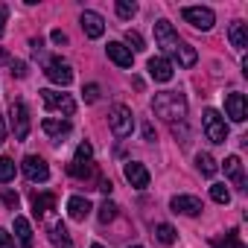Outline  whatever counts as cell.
Returning <instances> with one entry per match:
<instances>
[{
  "instance_id": "obj_17",
  "label": "cell",
  "mask_w": 248,
  "mask_h": 248,
  "mask_svg": "<svg viewBox=\"0 0 248 248\" xmlns=\"http://www.w3.org/2000/svg\"><path fill=\"white\" fill-rule=\"evenodd\" d=\"M91 202L85 199V196H70L67 199V216L73 219V222H85L88 216H91Z\"/></svg>"
},
{
  "instance_id": "obj_2",
  "label": "cell",
  "mask_w": 248,
  "mask_h": 248,
  "mask_svg": "<svg viewBox=\"0 0 248 248\" xmlns=\"http://www.w3.org/2000/svg\"><path fill=\"white\" fill-rule=\"evenodd\" d=\"M152 111H155V117H161L164 123L175 126V123H184V120H187V99H184V93H178V91H161V93H155V99H152Z\"/></svg>"
},
{
  "instance_id": "obj_25",
  "label": "cell",
  "mask_w": 248,
  "mask_h": 248,
  "mask_svg": "<svg viewBox=\"0 0 248 248\" xmlns=\"http://www.w3.org/2000/svg\"><path fill=\"white\" fill-rule=\"evenodd\" d=\"M155 236H158V242H164V245H172L178 233H175V228H172V225H167V222H158V225H155Z\"/></svg>"
},
{
  "instance_id": "obj_27",
  "label": "cell",
  "mask_w": 248,
  "mask_h": 248,
  "mask_svg": "<svg viewBox=\"0 0 248 248\" xmlns=\"http://www.w3.org/2000/svg\"><path fill=\"white\" fill-rule=\"evenodd\" d=\"M210 199H213L216 204H228V202H231V190H228L225 184H210Z\"/></svg>"
},
{
  "instance_id": "obj_18",
  "label": "cell",
  "mask_w": 248,
  "mask_h": 248,
  "mask_svg": "<svg viewBox=\"0 0 248 248\" xmlns=\"http://www.w3.org/2000/svg\"><path fill=\"white\" fill-rule=\"evenodd\" d=\"M41 129H44V135H50L53 140H62L64 135H70V123H67V120H59V117H47V120L41 123Z\"/></svg>"
},
{
  "instance_id": "obj_34",
  "label": "cell",
  "mask_w": 248,
  "mask_h": 248,
  "mask_svg": "<svg viewBox=\"0 0 248 248\" xmlns=\"http://www.w3.org/2000/svg\"><path fill=\"white\" fill-rule=\"evenodd\" d=\"M82 93H85V102H96V99H99V85L91 82V85L82 88Z\"/></svg>"
},
{
  "instance_id": "obj_45",
  "label": "cell",
  "mask_w": 248,
  "mask_h": 248,
  "mask_svg": "<svg viewBox=\"0 0 248 248\" xmlns=\"http://www.w3.org/2000/svg\"><path fill=\"white\" fill-rule=\"evenodd\" d=\"M129 248H143V245H129Z\"/></svg>"
},
{
  "instance_id": "obj_36",
  "label": "cell",
  "mask_w": 248,
  "mask_h": 248,
  "mask_svg": "<svg viewBox=\"0 0 248 248\" xmlns=\"http://www.w3.org/2000/svg\"><path fill=\"white\" fill-rule=\"evenodd\" d=\"M12 76L24 79V76H27V62H12Z\"/></svg>"
},
{
  "instance_id": "obj_6",
  "label": "cell",
  "mask_w": 248,
  "mask_h": 248,
  "mask_svg": "<svg viewBox=\"0 0 248 248\" xmlns=\"http://www.w3.org/2000/svg\"><path fill=\"white\" fill-rule=\"evenodd\" d=\"M181 18H184L193 30H202V32H207V30L216 24V15H213V9H207V6H184V9H181Z\"/></svg>"
},
{
  "instance_id": "obj_10",
  "label": "cell",
  "mask_w": 248,
  "mask_h": 248,
  "mask_svg": "<svg viewBox=\"0 0 248 248\" xmlns=\"http://www.w3.org/2000/svg\"><path fill=\"white\" fill-rule=\"evenodd\" d=\"M123 175H126V181H129L135 190H146V187H149V170H146L140 161H129L126 167H123Z\"/></svg>"
},
{
  "instance_id": "obj_44",
  "label": "cell",
  "mask_w": 248,
  "mask_h": 248,
  "mask_svg": "<svg viewBox=\"0 0 248 248\" xmlns=\"http://www.w3.org/2000/svg\"><path fill=\"white\" fill-rule=\"evenodd\" d=\"M91 248H105V245H99V242H93V245H91Z\"/></svg>"
},
{
  "instance_id": "obj_37",
  "label": "cell",
  "mask_w": 248,
  "mask_h": 248,
  "mask_svg": "<svg viewBox=\"0 0 248 248\" xmlns=\"http://www.w3.org/2000/svg\"><path fill=\"white\" fill-rule=\"evenodd\" d=\"M6 21H9V9L0 3V35H3V30H6Z\"/></svg>"
},
{
  "instance_id": "obj_39",
  "label": "cell",
  "mask_w": 248,
  "mask_h": 248,
  "mask_svg": "<svg viewBox=\"0 0 248 248\" xmlns=\"http://www.w3.org/2000/svg\"><path fill=\"white\" fill-rule=\"evenodd\" d=\"M30 47H32V53H41V50H44V41H41V38H32Z\"/></svg>"
},
{
  "instance_id": "obj_12",
  "label": "cell",
  "mask_w": 248,
  "mask_h": 248,
  "mask_svg": "<svg viewBox=\"0 0 248 248\" xmlns=\"http://www.w3.org/2000/svg\"><path fill=\"white\" fill-rule=\"evenodd\" d=\"M170 207H172V213H184V216H199L204 210L202 199H196V196H172Z\"/></svg>"
},
{
  "instance_id": "obj_7",
  "label": "cell",
  "mask_w": 248,
  "mask_h": 248,
  "mask_svg": "<svg viewBox=\"0 0 248 248\" xmlns=\"http://www.w3.org/2000/svg\"><path fill=\"white\" fill-rule=\"evenodd\" d=\"M9 123H12V132H15V140H27L30 138V108L21 102V99H15L12 102V108H9Z\"/></svg>"
},
{
  "instance_id": "obj_14",
  "label": "cell",
  "mask_w": 248,
  "mask_h": 248,
  "mask_svg": "<svg viewBox=\"0 0 248 248\" xmlns=\"http://www.w3.org/2000/svg\"><path fill=\"white\" fill-rule=\"evenodd\" d=\"M105 53H108V59H111L117 67H123V70H129V67H132V62H135V56L126 50V44H123V41H108Z\"/></svg>"
},
{
  "instance_id": "obj_30",
  "label": "cell",
  "mask_w": 248,
  "mask_h": 248,
  "mask_svg": "<svg viewBox=\"0 0 248 248\" xmlns=\"http://www.w3.org/2000/svg\"><path fill=\"white\" fill-rule=\"evenodd\" d=\"M126 50H129V53H132V50H135V53H140V50H146V44H143V38H140V32H132V30L126 32Z\"/></svg>"
},
{
  "instance_id": "obj_24",
  "label": "cell",
  "mask_w": 248,
  "mask_h": 248,
  "mask_svg": "<svg viewBox=\"0 0 248 248\" xmlns=\"http://www.w3.org/2000/svg\"><path fill=\"white\" fill-rule=\"evenodd\" d=\"M213 248H245V245L239 242V231H236V228H231L222 239H213Z\"/></svg>"
},
{
  "instance_id": "obj_13",
  "label": "cell",
  "mask_w": 248,
  "mask_h": 248,
  "mask_svg": "<svg viewBox=\"0 0 248 248\" xmlns=\"http://www.w3.org/2000/svg\"><path fill=\"white\" fill-rule=\"evenodd\" d=\"M79 24H82V30H85V35H88V38H102V32H105V21H102V15H99V12L85 9V12H82V18H79Z\"/></svg>"
},
{
  "instance_id": "obj_5",
  "label": "cell",
  "mask_w": 248,
  "mask_h": 248,
  "mask_svg": "<svg viewBox=\"0 0 248 248\" xmlns=\"http://www.w3.org/2000/svg\"><path fill=\"white\" fill-rule=\"evenodd\" d=\"M41 99H44L47 111H62L64 117H73V114H76V99H73L70 93H62V91L44 88V91H41Z\"/></svg>"
},
{
  "instance_id": "obj_41",
  "label": "cell",
  "mask_w": 248,
  "mask_h": 248,
  "mask_svg": "<svg viewBox=\"0 0 248 248\" xmlns=\"http://www.w3.org/2000/svg\"><path fill=\"white\" fill-rule=\"evenodd\" d=\"M143 138H146V140H155V132H152V126H149V123L143 126Z\"/></svg>"
},
{
  "instance_id": "obj_23",
  "label": "cell",
  "mask_w": 248,
  "mask_h": 248,
  "mask_svg": "<svg viewBox=\"0 0 248 248\" xmlns=\"http://www.w3.org/2000/svg\"><path fill=\"white\" fill-rule=\"evenodd\" d=\"M196 167H199V172L207 175V178H213L216 170H219V164H216L213 155H207V152H199V155H196Z\"/></svg>"
},
{
  "instance_id": "obj_15",
  "label": "cell",
  "mask_w": 248,
  "mask_h": 248,
  "mask_svg": "<svg viewBox=\"0 0 248 248\" xmlns=\"http://www.w3.org/2000/svg\"><path fill=\"white\" fill-rule=\"evenodd\" d=\"M146 67H149V76H152L155 82H170L172 73H175V70H172V62L164 59V56H152Z\"/></svg>"
},
{
  "instance_id": "obj_8",
  "label": "cell",
  "mask_w": 248,
  "mask_h": 248,
  "mask_svg": "<svg viewBox=\"0 0 248 248\" xmlns=\"http://www.w3.org/2000/svg\"><path fill=\"white\" fill-rule=\"evenodd\" d=\"M44 76H47L53 85H62V88H67V85L73 82V70H70V64L62 62V59H47V62H44Z\"/></svg>"
},
{
  "instance_id": "obj_9",
  "label": "cell",
  "mask_w": 248,
  "mask_h": 248,
  "mask_svg": "<svg viewBox=\"0 0 248 248\" xmlns=\"http://www.w3.org/2000/svg\"><path fill=\"white\" fill-rule=\"evenodd\" d=\"M21 172H24L27 181H32V184H44V181L50 178V167H47V161L38 158V155H27L24 164H21Z\"/></svg>"
},
{
  "instance_id": "obj_3",
  "label": "cell",
  "mask_w": 248,
  "mask_h": 248,
  "mask_svg": "<svg viewBox=\"0 0 248 248\" xmlns=\"http://www.w3.org/2000/svg\"><path fill=\"white\" fill-rule=\"evenodd\" d=\"M202 129H204L207 140L216 143V146L228 140V123H225V117H222L216 108H207V111L202 114Z\"/></svg>"
},
{
  "instance_id": "obj_19",
  "label": "cell",
  "mask_w": 248,
  "mask_h": 248,
  "mask_svg": "<svg viewBox=\"0 0 248 248\" xmlns=\"http://www.w3.org/2000/svg\"><path fill=\"white\" fill-rule=\"evenodd\" d=\"M228 38H231V47L242 53V50L248 47V30H245V24H242V21H233V24L228 27Z\"/></svg>"
},
{
  "instance_id": "obj_32",
  "label": "cell",
  "mask_w": 248,
  "mask_h": 248,
  "mask_svg": "<svg viewBox=\"0 0 248 248\" xmlns=\"http://www.w3.org/2000/svg\"><path fill=\"white\" fill-rule=\"evenodd\" d=\"M0 202H3V204H6V207H9V210H18V202H21V196H18V193H12V190H6V187H3V190H0Z\"/></svg>"
},
{
  "instance_id": "obj_29",
  "label": "cell",
  "mask_w": 248,
  "mask_h": 248,
  "mask_svg": "<svg viewBox=\"0 0 248 248\" xmlns=\"http://www.w3.org/2000/svg\"><path fill=\"white\" fill-rule=\"evenodd\" d=\"M114 9H117V15H120L123 21H129V18H135V15H138V6H135V3H129V0H117V6H114Z\"/></svg>"
},
{
  "instance_id": "obj_43",
  "label": "cell",
  "mask_w": 248,
  "mask_h": 248,
  "mask_svg": "<svg viewBox=\"0 0 248 248\" xmlns=\"http://www.w3.org/2000/svg\"><path fill=\"white\" fill-rule=\"evenodd\" d=\"M3 62H9V56H6V50H0V64Z\"/></svg>"
},
{
  "instance_id": "obj_1",
  "label": "cell",
  "mask_w": 248,
  "mask_h": 248,
  "mask_svg": "<svg viewBox=\"0 0 248 248\" xmlns=\"http://www.w3.org/2000/svg\"><path fill=\"white\" fill-rule=\"evenodd\" d=\"M155 41H158V47L164 50V59H178L181 67H193V64L199 62L196 47H190V44L172 30V24L164 21V18L155 21Z\"/></svg>"
},
{
  "instance_id": "obj_28",
  "label": "cell",
  "mask_w": 248,
  "mask_h": 248,
  "mask_svg": "<svg viewBox=\"0 0 248 248\" xmlns=\"http://www.w3.org/2000/svg\"><path fill=\"white\" fill-rule=\"evenodd\" d=\"M67 172H70L73 178H88V175L93 172V167H91V164H82V161H70Z\"/></svg>"
},
{
  "instance_id": "obj_38",
  "label": "cell",
  "mask_w": 248,
  "mask_h": 248,
  "mask_svg": "<svg viewBox=\"0 0 248 248\" xmlns=\"http://www.w3.org/2000/svg\"><path fill=\"white\" fill-rule=\"evenodd\" d=\"M50 38H53V44H67V35H64L62 30H53V32H50Z\"/></svg>"
},
{
  "instance_id": "obj_4",
  "label": "cell",
  "mask_w": 248,
  "mask_h": 248,
  "mask_svg": "<svg viewBox=\"0 0 248 248\" xmlns=\"http://www.w3.org/2000/svg\"><path fill=\"white\" fill-rule=\"evenodd\" d=\"M108 123H111V132L117 135V138H129L132 132H135V114H132V108L129 105H114L111 111H108Z\"/></svg>"
},
{
  "instance_id": "obj_22",
  "label": "cell",
  "mask_w": 248,
  "mask_h": 248,
  "mask_svg": "<svg viewBox=\"0 0 248 248\" xmlns=\"http://www.w3.org/2000/svg\"><path fill=\"white\" fill-rule=\"evenodd\" d=\"M15 236H18L21 248H32V228H30V219L15 216Z\"/></svg>"
},
{
  "instance_id": "obj_31",
  "label": "cell",
  "mask_w": 248,
  "mask_h": 248,
  "mask_svg": "<svg viewBox=\"0 0 248 248\" xmlns=\"http://www.w3.org/2000/svg\"><path fill=\"white\" fill-rule=\"evenodd\" d=\"M96 216H99V222H102V225H105V222H111V219L117 216V204L105 199V202L99 204V213H96Z\"/></svg>"
},
{
  "instance_id": "obj_21",
  "label": "cell",
  "mask_w": 248,
  "mask_h": 248,
  "mask_svg": "<svg viewBox=\"0 0 248 248\" xmlns=\"http://www.w3.org/2000/svg\"><path fill=\"white\" fill-rule=\"evenodd\" d=\"M56 207V193H38V196H32V213L41 219L47 210H53Z\"/></svg>"
},
{
  "instance_id": "obj_26",
  "label": "cell",
  "mask_w": 248,
  "mask_h": 248,
  "mask_svg": "<svg viewBox=\"0 0 248 248\" xmlns=\"http://www.w3.org/2000/svg\"><path fill=\"white\" fill-rule=\"evenodd\" d=\"M12 178H15V161L3 155L0 158V184H9Z\"/></svg>"
},
{
  "instance_id": "obj_16",
  "label": "cell",
  "mask_w": 248,
  "mask_h": 248,
  "mask_svg": "<svg viewBox=\"0 0 248 248\" xmlns=\"http://www.w3.org/2000/svg\"><path fill=\"white\" fill-rule=\"evenodd\" d=\"M222 170H225V175L233 181L236 190H245V175H242V161H239V155H228V158L222 161Z\"/></svg>"
},
{
  "instance_id": "obj_33",
  "label": "cell",
  "mask_w": 248,
  "mask_h": 248,
  "mask_svg": "<svg viewBox=\"0 0 248 248\" xmlns=\"http://www.w3.org/2000/svg\"><path fill=\"white\" fill-rule=\"evenodd\" d=\"M91 158H93V149H91V143H79V146H76V158H73V161L91 164Z\"/></svg>"
},
{
  "instance_id": "obj_42",
  "label": "cell",
  "mask_w": 248,
  "mask_h": 248,
  "mask_svg": "<svg viewBox=\"0 0 248 248\" xmlns=\"http://www.w3.org/2000/svg\"><path fill=\"white\" fill-rule=\"evenodd\" d=\"M3 138H6V123H3V117H0V143H3Z\"/></svg>"
},
{
  "instance_id": "obj_20",
  "label": "cell",
  "mask_w": 248,
  "mask_h": 248,
  "mask_svg": "<svg viewBox=\"0 0 248 248\" xmlns=\"http://www.w3.org/2000/svg\"><path fill=\"white\" fill-rule=\"evenodd\" d=\"M50 242H53V248H73V239H70V233H67V228H64V222H53L50 225Z\"/></svg>"
},
{
  "instance_id": "obj_40",
  "label": "cell",
  "mask_w": 248,
  "mask_h": 248,
  "mask_svg": "<svg viewBox=\"0 0 248 248\" xmlns=\"http://www.w3.org/2000/svg\"><path fill=\"white\" fill-rule=\"evenodd\" d=\"M111 187H114V184H111V181H108V178H102V181H99V190H102V193H105V196H108V193H111Z\"/></svg>"
},
{
  "instance_id": "obj_11",
  "label": "cell",
  "mask_w": 248,
  "mask_h": 248,
  "mask_svg": "<svg viewBox=\"0 0 248 248\" xmlns=\"http://www.w3.org/2000/svg\"><path fill=\"white\" fill-rule=\"evenodd\" d=\"M225 117H231L233 123H245V117H248V102H245V96L242 93H228L225 96Z\"/></svg>"
},
{
  "instance_id": "obj_35",
  "label": "cell",
  "mask_w": 248,
  "mask_h": 248,
  "mask_svg": "<svg viewBox=\"0 0 248 248\" xmlns=\"http://www.w3.org/2000/svg\"><path fill=\"white\" fill-rule=\"evenodd\" d=\"M0 248H15V236L3 228H0Z\"/></svg>"
}]
</instances>
